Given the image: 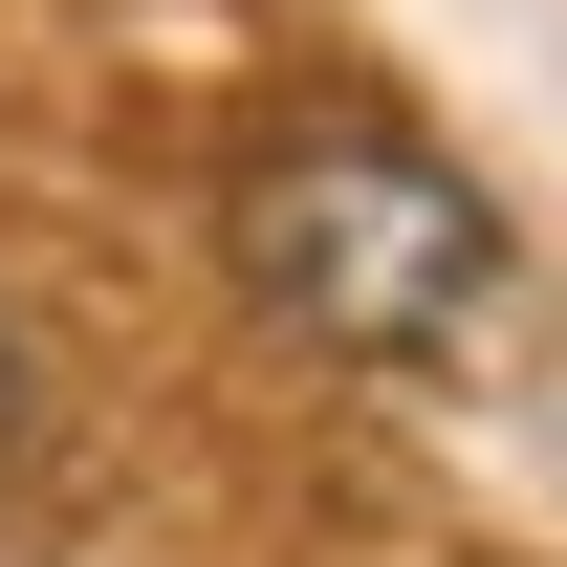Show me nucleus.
Listing matches in <instances>:
<instances>
[{
    "label": "nucleus",
    "instance_id": "obj_1",
    "mask_svg": "<svg viewBox=\"0 0 567 567\" xmlns=\"http://www.w3.org/2000/svg\"><path fill=\"white\" fill-rule=\"evenodd\" d=\"M240 284L328 350H481L502 328V218L415 132H262L240 153Z\"/></svg>",
    "mask_w": 567,
    "mask_h": 567
},
{
    "label": "nucleus",
    "instance_id": "obj_2",
    "mask_svg": "<svg viewBox=\"0 0 567 567\" xmlns=\"http://www.w3.org/2000/svg\"><path fill=\"white\" fill-rule=\"evenodd\" d=\"M0 436H22V350H0Z\"/></svg>",
    "mask_w": 567,
    "mask_h": 567
}]
</instances>
